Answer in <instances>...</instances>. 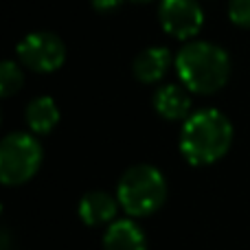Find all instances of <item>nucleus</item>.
Returning <instances> with one entry per match:
<instances>
[{
	"label": "nucleus",
	"instance_id": "f257e3e1",
	"mask_svg": "<svg viewBox=\"0 0 250 250\" xmlns=\"http://www.w3.org/2000/svg\"><path fill=\"white\" fill-rule=\"evenodd\" d=\"M178 145L182 158L189 165H213L224 158L233 145V123L215 108L198 110L185 119Z\"/></svg>",
	"mask_w": 250,
	"mask_h": 250
},
{
	"label": "nucleus",
	"instance_id": "f03ea898",
	"mask_svg": "<svg viewBox=\"0 0 250 250\" xmlns=\"http://www.w3.org/2000/svg\"><path fill=\"white\" fill-rule=\"evenodd\" d=\"M176 73L180 77V83L193 95H213L229 82L230 57L217 44L193 40L178 51Z\"/></svg>",
	"mask_w": 250,
	"mask_h": 250
},
{
	"label": "nucleus",
	"instance_id": "7ed1b4c3",
	"mask_svg": "<svg viewBox=\"0 0 250 250\" xmlns=\"http://www.w3.org/2000/svg\"><path fill=\"white\" fill-rule=\"evenodd\" d=\"M117 198L127 215H151L167 200V180L163 171L151 165H134L119 180Z\"/></svg>",
	"mask_w": 250,
	"mask_h": 250
},
{
	"label": "nucleus",
	"instance_id": "20e7f679",
	"mask_svg": "<svg viewBox=\"0 0 250 250\" xmlns=\"http://www.w3.org/2000/svg\"><path fill=\"white\" fill-rule=\"evenodd\" d=\"M42 145L33 134L13 132L0 143V180L7 187L24 185L42 165Z\"/></svg>",
	"mask_w": 250,
	"mask_h": 250
},
{
	"label": "nucleus",
	"instance_id": "39448f33",
	"mask_svg": "<svg viewBox=\"0 0 250 250\" xmlns=\"http://www.w3.org/2000/svg\"><path fill=\"white\" fill-rule=\"evenodd\" d=\"M18 60L35 73H55L66 60V46L60 35L51 31H35L18 42Z\"/></svg>",
	"mask_w": 250,
	"mask_h": 250
},
{
	"label": "nucleus",
	"instance_id": "423d86ee",
	"mask_svg": "<svg viewBox=\"0 0 250 250\" xmlns=\"http://www.w3.org/2000/svg\"><path fill=\"white\" fill-rule=\"evenodd\" d=\"M158 20L171 38L193 40L204 26V11L198 0H160Z\"/></svg>",
	"mask_w": 250,
	"mask_h": 250
},
{
	"label": "nucleus",
	"instance_id": "0eeeda50",
	"mask_svg": "<svg viewBox=\"0 0 250 250\" xmlns=\"http://www.w3.org/2000/svg\"><path fill=\"white\" fill-rule=\"evenodd\" d=\"M154 110L167 121L191 117V90L182 83H165L154 92Z\"/></svg>",
	"mask_w": 250,
	"mask_h": 250
},
{
	"label": "nucleus",
	"instance_id": "6e6552de",
	"mask_svg": "<svg viewBox=\"0 0 250 250\" xmlns=\"http://www.w3.org/2000/svg\"><path fill=\"white\" fill-rule=\"evenodd\" d=\"M171 51L165 46H149L143 53H138L134 60V77L143 83H158L160 79L167 75V70L171 68Z\"/></svg>",
	"mask_w": 250,
	"mask_h": 250
},
{
	"label": "nucleus",
	"instance_id": "1a4fd4ad",
	"mask_svg": "<svg viewBox=\"0 0 250 250\" xmlns=\"http://www.w3.org/2000/svg\"><path fill=\"white\" fill-rule=\"evenodd\" d=\"M119 207H121L119 198H112L104 191H92V193L83 195L82 202H79V217L88 226L112 224L119 213Z\"/></svg>",
	"mask_w": 250,
	"mask_h": 250
},
{
	"label": "nucleus",
	"instance_id": "9d476101",
	"mask_svg": "<svg viewBox=\"0 0 250 250\" xmlns=\"http://www.w3.org/2000/svg\"><path fill=\"white\" fill-rule=\"evenodd\" d=\"M105 250H147V239L141 226L132 220H114L104 235Z\"/></svg>",
	"mask_w": 250,
	"mask_h": 250
},
{
	"label": "nucleus",
	"instance_id": "9b49d317",
	"mask_svg": "<svg viewBox=\"0 0 250 250\" xmlns=\"http://www.w3.org/2000/svg\"><path fill=\"white\" fill-rule=\"evenodd\" d=\"M60 123V108L51 97H35L26 105V125L33 134H48Z\"/></svg>",
	"mask_w": 250,
	"mask_h": 250
},
{
	"label": "nucleus",
	"instance_id": "f8f14e48",
	"mask_svg": "<svg viewBox=\"0 0 250 250\" xmlns=\"http://www.w3.org/2000/svg\"><path fill=\"white\" fill-rule=\"evenodd\" d=\"M24 83V75H22L20 66L13 60H4L0 64V95L2 97H11Z\"/></svg>",
	"mask_w": 250,
	"mask_h": 250
},
{
	"label": "nucleus",
	"instance_id": "ddd939ff",
	"mask_svg": "<svg viewBox=\"0 0 250 250\" xmlns=\"http://www.w3.org/2000/svg\"><path fill=\"white\" fill-rule=\"evenodd\" d=\"M229 18L235 26L250 29V0H229Z\"/></svg>",
	"mask_w": 250,
	"mask_h": 250
},
{
	"label": "nucleus",
	"instance_id": "4468645a",
	"mask_svg": "<svg viewBox=\"0 0 250 250\" xmlns=\"http://www.w3.org/2000/svg\"><path fill=\"white\" fill-rule=\"evenodd\" d=\"M123 4V0H92V7L99 13H112Z\"/></svg>",
	"mask_w": 250,
	"mask_h": 250
},
{
	"label": "nucleus",
	"instance_id": "2eb2a0df",
	"mask_svg": "<svg viewBox=\"0 0 250 250\" xmlns=\"http://www.w3.org/2000/svg\"><path fill=\"white\" fill-rule=\"evenodd\" d=\"M129 2H151V0H129Z\"/></svg>",
	"mask_w": 250,
	"mask_h": 250
}]
</instances>
